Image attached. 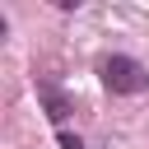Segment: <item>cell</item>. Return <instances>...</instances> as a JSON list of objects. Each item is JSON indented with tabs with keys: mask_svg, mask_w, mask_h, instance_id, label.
<instances>
[{
	"mask_svg": "<svg viewBox=\"0 0 149 149\" xmlns=\"http://www.w3.org/2000/svg\"><path fill=\"white\" fill-rule=\"evenodd\" d=\"M65 112H70V102L56 98V93H47V116H51V121H65Z\"/></svg>",
	"mask_w": 149,
	"mask_h": 149,
	"instance_id": "2",
	"label": "cell"
},
{
	"mask_svg": "<svg viewBox=\"0 0 149 149\" xmlns=\"http://www.w3.org/2000/svg\"><path fill=\"white\" fill-rule=\"evenodd\" d=\"M61 144H65V149H84V144H79L74 135H61Z\"/></svg>",
	"mask_w": 149,
	"mask_h": 149,
	"instance_id": "3",
	"label": "cell"
},
{
	"mask_svg": "<svg viewBox=\"0 0 149 149\" xmlns=\"http://www.w3.org/2000/svg\"><path fill=\"white\" fill-rule=\"evenodd\" d=\"M98 70H102V84H107L112 93H140V88L149 84L144 65H140V61H130V56H107Z\"/></svg>",
	"mask_w": 149,
	"mask_h": 149,
	"instance_id": "1",
	"label": "cell"
}]
</instances>
